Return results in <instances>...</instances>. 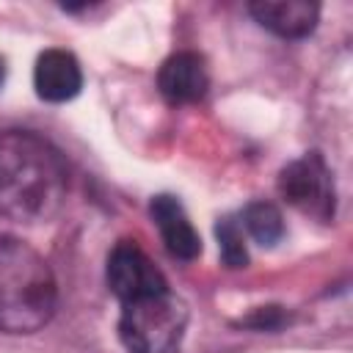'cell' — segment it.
<instances>
[{
  "label": "cell",
  "instance_id": "cell-1",
  "mask_svg": "<svg viewBox=\"0 0 353 353\" xmlns=\"http://www.w3.org/2000/svg\"><path fill=\"white\" fill-rule=\"evenodd\" d=\"M66 199V165L41 135L8 130L0 135V212L19 223L58 215Z\"/></svg>",
  "mask_w": 353,
  "mask_h": 353
},
{
  "label": "cell",
  "instance_id": "cell-2",
  "mask_svg": "<svg viewBox=\"0 0 353 353\" xmlns=\"http://www.w3.org/2000/svg\"><path fill=\"white\" fill-rule=\"evenodd\" d=\"M58 290L50 265L22 240L0 234V331L33 334L50 323Z\"/></svg>",
  "mask_w": 353,
  "mask_h": 353
},
{
  "label": "cell",
  "instance_id": "cell-3",
  "mask_svg": "<svg viewBox=\"0 0 353 353\" xmlns=\"http://www.w3.org/2000/svg\"><path fill=\"white\" fill-rule=\"evenodd\" d=\"M119 336L127 353H179L188 328V306L168 290L121 303Z\"/></svg>",
  "mask_w": 353,
  "mask_h": 353
},
{
  "label": "cell",
  "instance_id": "cell-4",
  "mask_svg": "<svg viewBox=\"0 0 353 353\" xmlns=\"http://www.w3.org/2000/svg\"><path fill=\"white\" fill-rule=\"evenodd\" d=\"M279 193L298 207L301 212L331 221L334 218V179L325 165V160L317 152H309L290 165L281 168L279 174Z\"/></svg>",
  "mask_w": 353,
  "mask_h": 353
},
{
  "label": "cell",
  "instance_id": "cell-5",
  "mask_svg": "<svg viewBox=\"0 0 353 353\" xmlns=\"http://www.w3.org/2000/svg\"><path fill=\"white\" fill-rule=\"evenodd\" d=\"M108 287L121 303L168 290L157 265L130 240H121L108 256Z\"/></svg>",
  "mask_w": 353,
  "mask_h": 353
},
{
  "label": "cell",
  "instance_id": "cell-6",
  "mask_svg": "<svg viewBox=\"0 0 353 353\" xmlns=\"http://www.w3.org/2000/svg\"><path fill=\"white\" fill-rule=\"evenodd\" d=\"M157 88L165 102L171 105H190L199 102L210 88L207 63L196 52H176L163 61L157 72Z\"/></svg>",
  "mask_w": 353,
  "mask_h": 353
},
{
  "label": "cell",
  "instance_id": "cell-7",
  "mask_svg": "<svg viewBox=\"0 0 353 353\" xmlns=\"http://www.w3.org/2000/svg\"><path fill=\"white\" fill-rule=\"evenodd\" d=\"M149 212H152V218L160 229V237H163L171 256L188 262V259H196L201 254V237L193 229L185 207L174 196H168V193L154 196L149 204Z\"/></svg>",
  "mask_w": 353,
  "mask_h": 353
},
{
  "label": "cell",
  "instance_id": "cell-8",
  "mask_svg": "<svg viewBox=\"0 0 353 353\" xmlns=\"http://www.w3.org/2000/svg\"><path fill=\"white\" fill-rule=\"evenodd\" d=\"M33 85L44 102H66L77 97L83 85V72H80L77 58L66 50L41 52L33 69Z\"/></svg>",
  "mask_w": 353,
  "mask_h": 353
},
{
  "label": "cell",
  "instance_id": "cell-9",
  "mask_svg": "<svg viewBox=\"0 0 353 353\" xmlns=\"http://www.w3.org/2000/svg\"><path fill=\"white\" fill-rule=\"evenodd\" d=\"M254 19L281 39H303L314 30L320 6L309 0H259L251 3Z\"/></svg>",
  "mask_w": 353,
  "mask_h": 353
},
{
  "label": "cell",
  "instance_id": "cell-10",
  "mask_svg": "<svg viewBox=\"0 0 353 353\" xmlns=\"http://www.w3.org/2000/svg\"><path fill=\"white\" fill-rule=\"evenodd\" d=\"M240 223L259 245H276L284 237V218L279 207L270 201H251L243 210Z\"/></svg>",
  "mask_w": 353,
  "mask_h": 353
},
{
  "label": "cell",
  "instance_id": "cell-11",
  "mask_svg": "<svg viewBox=\"0 0 353 353\" xmlns=\"http://www.w3.org/2000/svg\"><path fill=\"white\" fill-rule=\"evenodd\" d=\"M218 245H221V259L226 268H245L248 265V251H245V234L243 223L234 215H223L215 226Z\"/></svg>",
  "mask_w": 353,
  "mask_h": 353
},
{
  "label": "cell",
  "instance_id": "cell-12",
  "mask_svg": "<svg viewBox=\"0 0 353 353\" xmlns=\"http://www.w3.org/2000/svg\"><path fill=\"white\" fill-rule=\"evenodd\" d=\"M284 320V314L279 312V306H268V309H259L254 317H248L245 323L254 325V328H279Z\"/></svg>",
  "mask_w": 353,
  "mask_h": 353
},
{
  "label": "cell",
  "instance_id": "cell-13",
  "mask_svg": "<svg viewBox=\"0 0 353 353\" xmlns=\"http://www.w3.org/2000/svg\"><path fill=\"white\" fill-rule=\"evenodd\" d=\"M0 85H3V61H0Z\"/></svg>",
  "mask_w": 353,
  "mask_h": 353
}]
</instances>
